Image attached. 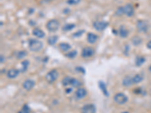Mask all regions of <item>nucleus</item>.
<instances>
[{
  "label": "nucleus",
  "mask_w": 151,
  "mask_h": 113,
  "mask_svg": "<svg viewBox=\"0 0 151 113\" xmlns=\"http://www.w3.org/2000/svg\"><path fill=\"white\" fill-rule=\"evenodd\" d=\"M43 48V43L38 39H30L29 41V48L33 52H38Z\"/></svg>",
  "instance_id": "f257e3e1"
},
{
  "label": "nucleus",
  "mask_w": 151,
  "mask_h": 113,
  "mask_svg": "<svg viewBox=\"0 0 151 113\" xmlns=\"http://www.w3.org/2000/svg\"><path fill=\"white\" fill-rule=\"evenodd\" d=\"M59 27H60V23L59 21H57V20H54V19H52L50 20L47 22L46 23V29L49 32H56L59 29Z\"/></svg>",
  "instance_id": "f03ea898"
},
{
  "label": "nucleus",
  "mask_w": 151,
  "mask_h": 113,
  "mask_svg": "<svg viewBox=\"0 0 151 113\" xmlns=\"http://www.w3.org/2000/svg\"><path fill=\"white\" fill-rule=\"evenodd\" d=\"M113 100H114L115 103L120 104V105H122L128 101V97L125 94H124L122 93H118L115 94Z\"/></svg>",
  "instance_id": "7ed1b4c3"
},
{
  "label": "nucleus",
  "mask_w": 151,
  "mask_h": 113,
  "mask_svg": "<svg viewBox=\"0 0 151 113\" xmlns=\"http://www.w3.org/2000/svg\"><path fill=\"white\" fill-rule=\"evenodd\" d=\"M58 77V72L56 69H52L48 72L45 75V79L48 82L52 83L55 82Z\"/></svg>",
  "instance_id": "20e7f679"
},
{
  "label": "nucleus",
  "mask_w": 151,
  "mask_h": 113,
  "mask_svg": "<svg viewBox=\"0 0 151 113\" xmlns=\"http://www.w3.org/2000/svg\"><path fill=\"white\" fill-rule=\"evenodd\" d=\"M137 29L141 32H146L149 29V24L147 21L139 20L137 22Z\"/></svg>",
  "instance_id": "39448f33"
},
{
  "label": "nucleus",
  "mask_w": 151,
  "mask_h": 113,
  "mask_svg": "<svg viewBox=\"0 0 151 113\" xmlns=\"http://www.w3.org/2000/svg\"><path fill=\"white\" fill-rule=\"evenodd\" d=\"M108 26V23L105 21H96L93 23V27L98 31L104 30Z\"/></svg>",
  "instance_id": "423d86ee"
},
{
  "label": "nucleus",
  "mask_w": 151,
  "mask_h": 113,
  "mask_svg": "<svg viewBox=\"0 0 151 113\" xmlns=\"http://www.w3.org/2000/svg\"><path fill=\"white\" fill-rule=\"evenodd\" d=\"M94 54V50L93 48H91V47H85V48H84L82 49L81 55L84 58H88V57H90L91 56H93Z\"/></svg>",
  "instance_id": "0eeeda50"
},
{
  "label": "nucleus",
  "mask_w": 151,
  "mask_h": 113,
  "mask_svg": "<svg viewBox=\"0 0 151 113\" xmlns=\"http://www.w3.org/2000/svg\"><path fill=\"white\" fill-rule=\"evenodd\" d=\"M123 11H124V14L129 18L132 17L134 14V9L131 4H127L125 6H123Z\"/></svg>",
  "instance_id": "6e6552de"
},
{
  "label": "nucleus",
  "mask_w": 151,
  "mask_h": 113,
  "mask_svg": "<svg viewBox=\"0 0 151 113\" xmlns=\"http://www.w3.org/2000/svg\"><path fill=\"white\" fill-rule=\"evenodd\" d=\"M34 86H35V82L32 79H27L23 84V88L27 91H30L32 88H33Z\"/></svg>",
  "instance_id": "1a4fd4ad"
},
{
  "label": "nucleus",
  "mask_w": 151,
  "mask_h": 113,
  "mask_svg": "<svg viewBox=\"0 0 151 113\" xmlns=\"http://www.w3.org/2000/svg\"><path fill=\"white\" fill-rule=\"evenodd\" d=\"M82 111L85 113H94L95 112V106L94 104H87L82 107Z\"/></svg>",
  "instance_id": "9d476101"
},
{
  "label": "nucleus",
  "mask_w": 151,
  "mask_h": 113,
  "mask_svg": "<svg viewBox=\"0 0 151 113\" xmlns=\"http://www.w3.org/2000/svg\"><path fill=\"white\" fill-rule=\"evenodd\" d=\"M87 95V91L85 88H79L76 91V97L77 99L81 100V99H83L85 96Z\"/></svg>",
  "instance_id": "9b49d317"
},
{
  "label": "nucleus",
  "mask_w": 151,
  "mask_h": 113,
  "mask_svg": "<svg viewBox=\"0 0 151 113\" xmlns=\"http://www.w3.org/2000/svg\"><path fill=\"white\" fill-rule=\"evenodd\" d=\"M20 71L17 69H11L8 71L7 73V76L9 79H15L16 77H18V75H19Z\"/></svg>",
  "instance_id": "f8f14e48"
},
{
  "label": "nucleus",
  "mask_w": 151,
  "mask_h": 113,
  "mask_svg": "<svg viewBox=\"0 0 151 113\" xmlns=\"http://www.w3.org/2000/svg\"><path fill=\"white\" fill-rule=\"evenodd\" d=\"M98 36L96 34H94V33L89 32L87 35V41H88L89 43H90V44L95 43L97 41V40H98Z\"/></svg>",
  "instance_id": "ddd939ff"
},
{
  "label": "nucleus",
  "mask_w": 151,
  "mask_h": 113,
  "mask_svg": "<svg viewBox=\"0 0 151 113\" xmlns=\"http://www.w3.org/2000/svg\"><path fill=\"white\" fill-rule=\"evenodd\" d=\"M119 35L122 38H126L129 36V30L126 29V27L123 25L120 26V29H119Z\"/></svg>",
  "instance_id": "4468645a"
},
{
  "label": "nucleus",
  "mask_w": 151,
  "mask_h": 113,
  "mask_svg": "<svg viewBox=\"0 0 151 113\" xmlns=\"http://www.w3.org/2000/svg\"><path fill=\"white\" fill-rule=\"evenodd\" d=\"M33 35L39 39H42V38L45 37V32L39 28H35L33 30Z\"/></svg>",
  "instance_id": "2eb2a0df"
},
{
  "label": "nucleus",
  "mask_w": 151,
  "mask_h": 113,
  "mask_svg": "<svg viewBox=\"0 0 151 113\" xmlns=\"http://www.w3.org/2000/svg\"><path fill=\"white\" fill-rule=\"evenodd\" d=\"M132 84H134L133 81H132V78L129 77V76H125L122 80V85L126 87V88L130 87Z\"/></svg>",
  "instance_id": "dca6fc26"
},
{
  "label": "nucleus",
  "mask_w": 151,
  "mask_h": 113,
  "mask_svg": "<svg viewBox=\"0 0 151 113\" xmlns=\"http://www.w3.org/2000/svg\"><path fill=\"white\" fill-rule=\"evenodd\" d=\"M59 48L60 49V51L66 52L68 51L70 49L71 46L70 45V44H68L67 42H61L59 44Z\"/></svg>",
  "instance_id": "f3484780"
},
{
  "label": "nucleus",
  "mask_w": 151,
  "mask_h": 113,
  "mask_svg": "<svg viewBox=\"0 0 151 113\" xmlns=\"http://www.w3.org/2000/svg\"><path fill=\"white\" fill-rule=\"evenodd\" d=\"M29 64H30V62L28 60H23V62H21V64H20V68L19 69L20 72H24L27 70V68L29 66Z\"/></svg>",
  "instance_id": "a211bd4d"
},
{
  "label": "nucleus",
  "mask_w": 151,
  "mask_h": 113,
  "mask_svg": "<svg viewBox=\"0 0 151 113\" xmlns=\"http://www.w3.org/2000/svg\"><path fill=\"white\" fill-rule=\"evenodd\" d=\"M143 79H144V77L141 74H137L132 78V81L134 84H139L143 81Z\"/></svg>",
  "instance_id": "6ab92c4d"
},
{
  "label": "nucleus",
  "mask_w": 151,
  "mask_h": 113,
  "mask_svg": "<svg viewBox=\"0 0 151 113\" xmlns=\"http://www.w3.org/2000/svg\"><path fill=\"white\" fill-rule=\"evenodd\" d=\"M58 39V36H51L49 39H48V43L50 45H54Z\"/></svg>",
  "instance_id": "aec40b11"
},
{
  "label": "nucleus",
  "mask_w": 151,
  "mask_h": 113,
  "mask_svg": "<svg viewBox=\"0 0 151 113\" xmlns=\"http://www.w3.org/2000/svg\"><path fill=\"white\" fill-rule=\"evenodd\" d=\"M145 60H145V58H144V57L138 56V57H137V58H136V60H135V65L138 66H140L142 64L144 63Z\"/></svg>",
  "instance_id": "412c9836"
},
{
  "label": "nucleus",
  "mask_w": 151,
  "mask_h": 113,
  "mask_svg": "<svg viewBox=\"0 0 151 113\" xmlns=\"http://www.w3.org/2000/svg\"><path fill=\"white\" fill-rule=\"evenodd\" d=\"M75 27H76V25L73 24V23H67V24H66L63 27L62 30L63 31H70L72 30L73 29H74Z\"/></svg>",
  "instance_id": "4be33fe9"
},
{
  "label": "nucleus",
  "mask_w": 151,
  "mask_h": 113,
  "mask_svg": "<svg viewBox=\"0 0 151 113\" xmlns=\"http://www.w3.org/2000/svg\"><path fill=\"white\" fill-rule=\"evenodd\" d=\"M131 41H132V43H133L134 45L138 46V45H139L141 42H142V40H141V39L139 36H134V37L132 38Z\"/></svg>",
  "instance_id": "5701e85b"
},
{
  "label": "nucleus",
  "mask_w": 151,
  "mask_h": 113,
  "mask_svg": "<svg viewBox=\"0 0 151 113\" xmlns=\"http://www.w3.org/2000/svg\"><path fill=\"white\" fill-rule=\"evenodd\" d=\"M99 87H100V88L101 89V91H102V92L104 93V95H106V96H108V93H107V88H106V84H104V83L103 82H99Z\"/></svg>",
  "instance_id": "b1692460"
},
{
  "label": "nucleus",
  "mask_w": 151,
  "mask_h": 113,
  "mask_svg": "<svg viewBox=\"0 0 151 113\" xmlns=\"http://www.w3.org/2000/svg\"><path fill=\"white\" fill-rule=\"evenodd\" d=\"M70 85H72L73 87L74 88H77V87H80L81 85L80 82L76 79H71V82H70Z\"/></svg>",
  "instance_id": "393cba45"
},
{
  "label": "nucleus",
  "mask_w": 151,
  "mask_h": 113,
  "mask_svg": "<svg viewBox=\"0 0 151 113\" xmlns=\"http://www.w3.org/2000/svg\"><path fill=\"white\" fill-rule=\"evenodd\" d=\"M76 55H77V51H76V50H73V51H71L68 52V53L66 54V56H67L68 58H70V59L75 58V57H76Z\"/></svg>",
  "instance_id": "a878e982"
},
{
  "label": "nucleus",
  "mask_w": 151,
  "mask_h": 113,
  "mask_svg": "<svg viewBox=\"0 0 151 113\" xmlns=\"http://www.w3.org/2000/svg\"><path fill=\"white\" fill-rule=\"evenodd\" d=\"M27 53L25 51H20L17 53V57L18 59H23V57H25L27 56Z\"/></svg>",
  "instance_id": "bb28decb"
},
{
  "label": "nucleus",
  "mask_w": 151,
  "mask_h": 113,
  "mask_svg": "<svg viewBox=\"0 0 151 113\" xmlns=\"http://www.w3.org/2000/svg\"><path fill=\"white\" fill-rule=\"evenodd\" d=\"M71 79H72V78H70V77H65V78L62 80V84H63V85L67 86V85L70 84Z\"/></svg>",
  "instance_id": "cd10ccee"
},
{
  "label": "nucleus",
  "mask_w": 151,
  "mask_h": 113,
  "mask_svg": "<svg viewBox=\"0 0 151 113\" xmlns=\"http://www.w3.org/2000/svg\"><path fill=\"white\" fill-rule=\"evenodd\" d=\"M18 113H30V108L27 105H24Z\"/></svg>",
  "instance_id": "c85d7f7f"
},
{
  "label": "nucleus",
  "mask_w": 151,
  "mask_h": 113,
  "mask_svg": "<svg viewBox=\"0 0 151 113\" xmlns=\"http://www.w3.org/2000/svg\"><path fill=\"white\" fill-rule=\"evenodd\" d=\"M117 16H122L124 14V11H123V6L118 8L116 11V13H115Z\"/></svg>",
  "instance_id": "c756f323"
},
{
  "label": "nucleus",
  "mask_w": 151,
  "mask_h": 113,
  "mask_svg": "<svg viewBox=\"0 0 151 113\" xmlns=\"http://www.w3.org/2000/svg\"><path fill=\"white\" fill-rule=\"evenodd\" d=\"M81 0H67V4L70 5H77L80 2Z\"/></svg>",
  "instance_id": "7c9ffc66"
},
{
  "label": "nucleus",
  "mask_w": 151,
  "mask_h": 113,
  "mask_svg": "<svg viewBox=\"0 0 151 113\" xmlns=\"http://www.w3.org/2000/svg\"><path fill=\"white\" fill-rule=\"evenodd\" d=\"M83 32H84V30L78 31L77 32H76V33H75V34H73V36H76H76H81V35H82V34H83Z\"/></svg>",
  "instance_id": "2f4dec72"
},
{
  "label": "nucleus",
  "mask_w": 151,
  "mask_h": 113,
  "mask_svg": "<svg viewBox=\"0 0 151 113\" xmlns=\"http://www.w3.org/2000/svg\"><path fill=\"white\" fill-rule=\"evenodd\" d=\"M147 47L149 49H151V40L150 41H148V42H147Z\"/></svg>",
  "instance_id": "473e14b6"
},
{
  "label": "nucleus",
  "mask_w": 151,
  "mask_h": 113,
  "mask_svg": "<svg viewBox=\"0 0 151 113\" xmlns=\"http://www.w3.org/2000/svg\"><path fill=\"white\" fill-rule=\"evenodd\" d=\"M5 62V57L3 55H1V63H3Z\"/></svg>",
  "instance_id": "72a5a7b5"
},
{
  "label": "nucleus",
  "mask_w": 151,
  "mask_h": 113,
  "mask_svg": "<svg viewBox=\"0 0 151 113\" xmlns=\"http://www.w3.org/2000/svg\"><path fill=\"white\" fill-rule=\"evenodd\" d=\"M149 70H150V72H151V66H150V67H149Z\"/></svg>",
  "instance_id": "f704fd0d"
},
{
  "label": "nucleus",
  "mask_w": 151,
  "mask_h": 113,
  "mask_svg": "<svg viewBox=\"0 0 151 113\" xmlns=\"http://www.w3.org/2000/svg\"><path fill=\"white\" fill-rule=\"evenodd\" d=\"M122 113H129V112H122Z\"/></svg>",
  "instance_id": "c9c22d12"
},
{
  "label": "nucleus",
  "mask_w": 151,
  "mask_h": 113,
  "mask_svg": "<svg viewBox=\"0 0 151 113\" xmlns=\"http://www.w3.org/2000/svg\"><path fill=\"white\" fill-rule=\"evenodd\" d=\"M83 113H85V112H83Z\"/></svg>",
  "instance_id": "e433bc0d"
}]
</instances>
